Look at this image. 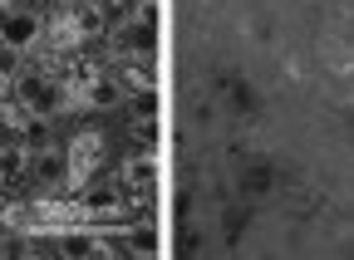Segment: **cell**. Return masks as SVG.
I'll list each match as a JSON object with an SVG mask.
<instances>
[{
	"label": "cell",
	"mask_w": 354,
	"mask_h": 260,
	"mask_svg": "<svg viewBox=\"0 0 354 260\" xmlns=\"http://www.w3.org/2000/svg\"><path fill=\"white\" fill-rule=\"evenodd\" d=\"M69 15H74V25H79V34H84V39L109 34V25H113L104 0H74V6H69Z\"/></svg>",
	"instance_id": "8"
},
{
	"label": "cell",
	"mask_w": 354,
	"mask_h": 260,
	"mask_svg": "<svg viewBox=\"0 0 354 260\" xmlns=\"http://www.w3.org/2000/svg\"><path fill=\"white\" fill-rule=\"evenodd\" d=\"M10 94H15V103H25L30 113H44V118L74 108V89L55 69H20L10 79Z\"/></svg>",
	"instance_id": "1"
},
{
	"label": "cell",
	"mask_w": 354,
	"mask_h": 260,
	"mask_svg": "<svg viewBox=\"0 0 354 260\" xmlns=\"http://www.w3.org/2000/svg\"><path fill=\"white\" fill-rule=\"evenodd\" d=\"M30 172V148L25 143H0V187H15Z\"/></svg>",
	"instance_id": "10"
},
{
	"label": "cell",
	"mask_w": 354,
	"mask_h": 260,
	"mask_svg": "<svg viewBox=\"0 0 354 260\" xmlns=\"http://www.w3.org/2000/svg\"><path fill=\"white\" fill-rule=\"evenodd\" d=\"M123 250H128V255H153V250H158V231H153L148 221L123 226Z\"/></svg>",
	"instance_id": "11"
},
{
	"label": "cell",
	"mask_w": 354,
	"mask_h": 260,
	"mask_svg": "<svg viewBox=\"0 0 354 260\" xmlns=\"http://www.w3.org/2000/svg\"><path fill=\"white\" fill-rule=\"evenodd\" d=\"M0 226L30 236V231H35V206H30V201H6V206H0Z\"/></svg>",
	"instance_id": "13"
},
{
	"label": "cell",
	"mask_w": 354,
	"mask_h": 260,
	"mask_svg": "<svg viewBox=\"0 0 354 260\" xmlns=\"http://www.w3.org/2000/svg\"><path fill=\"white\" fill-rule=\"evenodd\" d=\"M0 39H6V45L10 50H35L39 45V39H44V20L35 15V10H10L6 15V25H0Z\"/></svg>",
	"instance_id": "6"
},
{
	"label": "cell",
	"mask_w": 354,
	"mask_h": 260,
	"mask_svg": "<svg viewBox=\"0 0 354 260\" xmlns=\"http://www.w3.org/2000/svg\"><path fill=\"white\" fill-rule=\"evenodd\" d=\"M118 187H123V201H128V206H143V201L153 197V187H158V152L138 148L133 157H123Z\"/></svg>",
	"instance_id": "2"
},
{
	"label": "cell",
	"mask_w": 354,
	"mask_h": 260,
	"mask_svg": "<svg viewBox=\"0 0 354 260\" xmlns=\"http://www.w3.org/2000/svg\"><path fill=\"white\" fill-rule=\"evenodd\" d=\"M69 6H74V0H69Z\"/></svg>",
	"instance_id": "15"
},
{
	"label": "cell",
	"mask_w": 354,
	"mask_h": 260,
	"mask_svg": "<svg viewBox=\"0 0 354 260\" xmlns=\"http://www.w3.org/2000/svg\"><path fill=\"white\" fill-rule=\"evenodd\" d=\"M30 172H35L39 187H64V177H69V157H64V148H59V143H39V148H30Z\"/></svg>",
	"instance_id": "5"
},
{
	"label": "cell",
	"mask_w": 354,
	"mask_h": 260,
	"mask_svg": "<svg viewBox=\"0 0 354 260\" xmlns=\"http://www.w3.org/2000/svg\"><path fill=\"white\" fill-rule=\"evenodd\" d=\"M113 83L123 89V99L128 94H143V89H158V54H123Z\"/></svg>",
	"instance_id": "4"
},
{
	"label": "cell",
	"mask_w": 354,
	"mask_h": 260,
	"mask_svg": "<svg viewBox=\"0 0 354 260\" xmlns=\"http://www.w3.org/2000/svg\"><path fill=\"white\" fill-rule=\"evenodd\" d=\"M118 50H123V54H158V25L128 15L123 30H118Z\"/></svg>",
	"instance_id": "7"
},
{
	"label": "cell",
	"mask_w": 354,
	"mask_h": 260,
	"mask_svg": "<svg viewBox=\"0 0 354 260\" xmlns=\"http://www.w3.org/2000/svg\"><path fill=\"white\" fill-rule=\"evenodd\" d=\"M64 157H69V177H64V187H69V197L79 192V187H88V177L104 167V133H79L69 148H64Z\"/></svg>",
	"instance_id": "3"
},
{
	"label": "cell",
	"mask_w": 354,
	"mask_h": 260,
	"mask_svg": "<svg viewBox=\"0 0 354 260\" xmlns=\"http://www.w3.org/2000/svg\"><path fill=\"white\" fill-rule=\"evenodd\" d=\"M20 74V50H10L6 39H0V83H10Z\"/></svg>",
	"instance_id": "14"
},
{
	"label": "cell",
	"mask_w": 354,
	"mask_h": 260,
	"mask_svg": "<svg viewBox=\"0 0 354 260\" xmlns=\"http://www.w3.org/2000/svg\"><path fill=\"white\" fill-rule=\"evenodd\" d=\"M44 45H50L55 54H69V50H79L84 45V34H79V25H74V15L64 10V15H55V20H44Z\"/></svg>",
	"instance_id": "9"
},
{
	"label": "cell",
	"mask_w": 354,
	"mask_h": 260,
	"mask_svg": "<svg viewBox=\"0 0 354 260\" xmlns=\"http://www.w3.org/2000/svg\"><path fill=\"white\" fill-rule=\"evenodd\" d=\"M128 133H133V143H138V148H148V152H158V143H162V128H158V113H133V123H128Z\"/></svg>",
	"instance_id": "12"
}]
</instances>
